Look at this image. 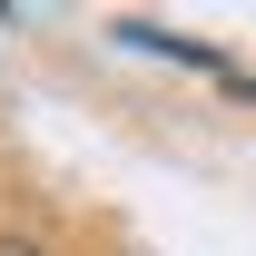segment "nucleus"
Here are the masks:
<instances>
[{"label":"nucleus","mask_w":256,"mask_h":256,"mask_svg":"<svg viewBox=\"0 0 256 256\" xmlns=\"http://www.w3.org/2000/svg\"><path fill=\"white\" fill-rule=\"evenodd\" d=\"M0 256H30V246H0Z\"/></svg>","instance_id":"1"}]
</instances>
